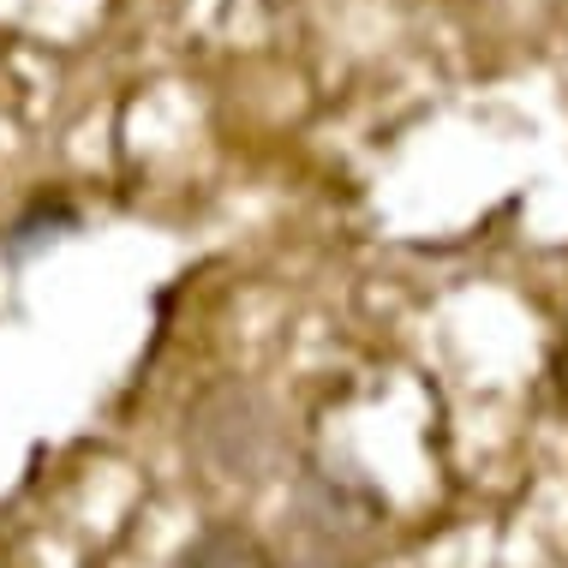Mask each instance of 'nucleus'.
I'll use <instances>...</instances> for the list:
<instances>
[{"label":"nucleus","mask_w":568,"mask_h":568,"mask_svg":"<svg viewBox=\"0 0 568 568\" xmlns=\"http://www.w3.org/2000/svg\"><path fill=\"white\" fill-rule=\"evenodd\" d=\"M79 234H84L79 197L60 192V186H42L12 210L7 227H0V257H7V264H37V257H49L54 245H67Z\"/></svg>","instance_id":"3"},{"label":"nucleus","mask_w":568,"mask_h":568,"mask_svg":"<svg viewBox=\"0 0 568 568\" xmlns=\"http://www.w3.org/2000/svg\"><path fill=\"white\" fill-rule=\"evenodd\" d=\"M545 377H550V402H557V413L568 419V335L557 347H550V365H545Z\"/></svg>","instance_id":"5"},{"label":"nucleus","mask_w":568,"mask_h":568,"mask_svg":"<svg viewBox=\"0 0 568 568\" xmlns=\"http://www.w3.org/2000/svg\"><path fill=\"white\" fill-rule=\"evenodd\" d=\"M383 532V497L353 473L312 467L294 485V568H359Z\"/></svg>","instance_id":"2"},{"label":"nucleus","mask_w":568,"mask_h":568,"mask_svg":"<svg viewBox=\"0 0 568 568\" xmlns=\"http://www.w3.org/2000/svg\"><path fill=\"white\" fill-rule=\"evenodd\" d=\"M168 568H282V562H275V550L257 539L252 527H240V520H210L204 532H192V539L174 550Z\"/></svg>","instance_id":"4"},{"label":"nucleus","mask_w":568,"mask_h":568,"mask_svg":"<svg viewBox=\"0 0 568 568\" xmlns=\"http://www.w3.org/2000/svg\"><path fill=\"white\" fill-rule=\"evenodd\" d=\"M186 443L197 455V467L210 473V479H270L275 460H282V413H275V402L257 383H210L204 395L192 402L186 413Z\"/></svg>","instance_id":"1"}]
</instances>
